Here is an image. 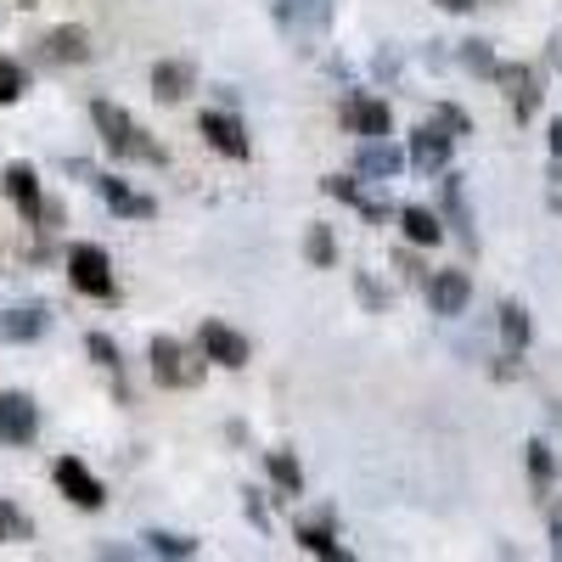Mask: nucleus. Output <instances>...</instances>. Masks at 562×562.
Masks as SVG:
<instances>
[{"label":"nucleus","mask_w":562,"mask_h":562,"mask_svg":"<svg viewBox=\"0 0 562 562\" xmlns=\"http://www.w3.org/2000/svg\"><path fill=\"white\" fill-rule=\"evenodd\" d=\"M7 198L29 214V220H40V209H45V198H40V175L29 169V164H12L7 169Z\"/></svg>","instance_id":"16"},{"label":"nucleus","mask_w":562,"mask_h":562,"mask_svg":"<svg viewBox=\"0 0 562 562\" xmlns=\"http://www.w3.org/2000/svg\"><path fill=\"white\" fill-rule=\"evenodd\" d=\"M147 360H153V378L164 389H198L203 371H209V355L203 349H186L180 338H153Z\"/></svg>","instance_id":"2"},{"label":"nucleus","mask_w":562,"mask_h":562,"mask_svg":"<svg viewBox=\"0 0 562 562\" xmlns=\"http://www.w3.org/2000/svg\"><path fill=\"white\" fill-rule=\"evenodd\" d=\"M68 281H74L85 299H113V293H119L113 259H108L97 243H74V248H68Z\"/></svg>","instance_id":"3"},{"label":"nucleus","mask_w":562,"mask_h":562,"mask_svg":"<svg viewBox=\"0 0 562 562\" xmlns=\"http://www.w3.org/2000/svg\"><path fill=\"white\" fill-rule=\"evenodd\" d=\"M445 209H450V220H456V231H461V243L473 248L479 237H473V225H467V198H461V175H445Z\"/></svg>","instance_id":"23"},{"label":"nucleus","mask_w":562,"mask_h":562,"mask_svg":"<svg viewBox=\"0 0 562 562\" xmlns=\"http://www.w3.org/2000/svg\"><path fill=\"white\" fill-rule=\"evenodd\" d=\"M495 79H501V90H506V102H512V113H518V119H529V113L540 108V79H535V68H524V63H501Z\"/></svg>","instance_id":"9"},{"label":"nucleus","mask_w":562,"mask_h":562,"mask_svg":"<svg viewBox=\"0 0 562 562\" xmlns=\"http://www.w3.org/2000/svg\"><path fill=\"white\" fill-rule=\"evenodd\" d=\"M40 434V411L29 394H0V445H29Z\"/></svg>","instance_id":"8"},{"label":"nucleus","mask_w":562,"mask_h":562,"mask_svg":"<svg viewBox=\"0 0 562 562\" xmlns=\"http://www.w3.org/2000/svg\"><path fill=\"white\" fill-rule=\"evenodd\" d=\"M461 63L473 68V74H490V79H495V68H501V63H495V52H490L484 40H467V45H461Z\"/></svg>","instance_id":"27"},{"label":"nucleus","mask_w":562,"mask_h":562,"mask_svg":"<svg viewBox=\"0 0 562 562\" xmlns=\"http://www.w3.org/2000/svg\"><path fill=\"white\" fill-rule=\"evenodd\" d=\"M400 169H405V153L389 147V135H378V140H366V147H360V175H371L378 186H389Z\"/></svg>","instance_id":"14"},{"label":"nucleus","mask_w":562,"mask_h":562,"mask_svg":"<svg viewBox=\"0 0 562 562\" xmlns=\"http://www.w3.org/2000/svg\"><path fill=\"white\" fill-rule=\"evenodd\" d=\"M326 198H344V203H349V209H360L371 225H383V220H389V198L366 192L360 180H344V175H333V180H326Z\"/></svg>","instance_id":"13"},{"label":"nucleus","mask_w":562,"mask_h":562,"mask_svg":"<svg viewBox=\"0 0 562 562\" xmlns=\"http://www.w3.org/2000/svg\"><path fill=\"white\" fill-rule=\"evenodd\" d=\"M344 124H349L360 140H378V135L394 130V113H389V102H378V97H349V102H344Z\"/></svg>","instance_id":"10"},{"label":"nucleus","mask_w":562,"mask_h":562,"mask_svg":"<svg viewBox=\"0 0 562 562\" xmlns=\"http://www.w3.org/2000/svg\"><path fill=\"white\" fill-rule=\"evenodd\" d=\"M551 551H557V557H562V518H557V524H551Z\"/></svg>","instance_id":"35"},{"label":"nucleus","mask_w":562,"mask_h":562,"mask_svg":"<svg viewBox=\"0 0 562 562\" xmlns=\"http://www.w3.org/2000/svg\"><path fill=\"white\" fill-rule=\"evenodd\" d=\"M12 540H29V518L12 501H0V546H12Z\"/></svg>","instance_id":"26"},{"label":"nucleus","mask_w":562,"mask_h":562,"mask_svg":"<svg viewBox=\"0 0 562 562\" xmlns=\"http://www.w3.org/2000/svg\"><path fill=\"white\" fill-rule=\"evenodd\" d=\"M85 349H90V360H97V366L119 371V344H113L108 333H90V338H85Z\"/></svg>","instance_id":"30"},{"label":"nucleus","mask_w":562,"mask_h":562,"mask_svg":"<svg viewBox=\"0 0 562 562\" xmlns=\"http://www.w3.org/2000/svg\"><path fill=\"white\" fill-rule=\"evenodd\" d=\"M52 473H57V490L74 501V506H85V512H97L102 501H108V490H102V479L97 473H90V467L79 461V456H63L57 467H52Z\"/></svg>","instance_id":"5"},{"label":"nucleus","mask_w":562,"mask_h":562,"mask_svg":"<svg viewBox=\"0 0 562 562\" xmlns=\"http://www.w3.org/2000/svg\"><path fill=\"white\" fill-rule=\"evenodd\" d=\"M304 248H310V265H321V270L333 265V254H338V248H333V231H326V225H310V243H304Z\"/></svg>","instance_id":"29"},{"label":"nucleus","mask_w":562,"mask_h":562,"mask_svg":"<svg viewBox=\"0 0 562 562\" xmlns=\"http://www.w3.org/2000/svg\"><path fill=\"white\" fill-rule=\"evenodd\" d=\"M90 124H97V135H102L108 153H119V158H130V164H153V169L169 164V153H164L158 140L140 130L119 102H90Z\"/></svg>","instance_id":"1"},{"label":"nucleus","mask_w":562,"mask_h":562,"mask_svg":"<svg viewBox=\"0 0 562 562\" xmlns=\"http://www.w3.org/2000/svg\"><path fill=\"white\" fill-rule=\"evenodd\" d=\"M23 85H29V79H23V68H18L12 57H0V108L18 102V97H23Z\"/></svg>","instance_id":"28"},{"label":"nucleus","mask_w":562,"mask_h":562,"mask_svg":"<svg viewBox=\"0 0 562 562\" xmlns=\"http://www.w3.org/2000/svg\"><path fill=\"white\" fill-rule=\"evenodd\" d=\"M192 79H198V74H192V63L169 57V63H158V68H153V97H158V102H180L186 90H192Z\"/></svg>","instance_id":"15"},{"label":"nucleus","mask_w":562,"mask_h":562,"mask_svg":"<svg viewBox=\"0 0 562 562\" xmlns=\"http://www.w3.org/2000/svg\"><path fill=\"white\" fill-rule=\"evenodd\" d=\"M40 52H45V63H85L90 40H85V29H52L40 40Z\"/></svg>","instance_id":"17"},{"label":"nucleus","mask_w":562,"mask_h":562,"mask_svg":"<svg viewBox=\"0 0 562 562\" xmlns=\"http://www.w3.org/2000/svg\"><path fill=\"white\" fill-rule=\"evenodd\" d=\"M400 225H405V237H411L416 248H434V243L445 237L439 214H428V209H405V214H400Z\"/></svg>","instance_id":"20"},{"label":"nucleus","mask_w":562,"mask_h":562,"mask_svg":"<svg viewBox=\"0 0 562 562\" xmlns=\"http://www.w3.org/2000/svg\"><path fill=\"white\" fill-rule=\"evenodd\" d=\"M243 506H248V518H254V529H270V512H265V501H259L254 490H248V501H243Z\"/></svg>","instance_id":"32"},{"label":"nucleus","mask_w":562,"mask_h":562,"mask_svg":"<svg viewBox=\"0 0 562 562\" xmlns=\"http://www.w3.org/2000/svg\"><path fill=\"white\" fill-rule=\"evenodd\" d=\"M299 546H304L310 557H326V562H338V557H349V551L338 546V535L326 529V524H299Z\"/></svg>","instance_id":"21"},{"label":"nucleus","mask_w":562,"mask_h":562,"mask_svg":"<svg viewBox=\"0 0 562 562\" xmlns=\"http://www.w3.org/2000/svg\"><path fill=\"white\" fill-rule=\"evenodd\" d=\"M467 299H473V276H467V270H439V276L428 281V304H434V315H461Z\"/></svg>","instance_id":"12"},{"label":"nucleus","mask_w":562,"mask_h":562,"mask_svg":"<svg viewBox=\"0 0 562 562\" xmlns=\"http://www.w3.org/2000/svg\"><path fill=\"white\" fill-rule=\"evenodd\" d=\"M147 551H153V557H198V540H186V535H164V529H153V535H147Z\"/></svg>","instance_id":"24"},{"label":"nucleus","mask_w":562,"mask_h":562,"mask_svg":"<svg viewBox=\"0 0 562 562\" xmlns=\"http://www.w3.org/2000/svg\"><path fill=\"white\" fill-rule=\"evenodd\" d=\"M198 130H203V140H209L214 153L237 158V164L254 153V140H248V130H243V119H237V113H203V119H198Z\"/></svg>","instance_id":"7"},{"label":"nucleus","mask_w":562,"mask_h":562,"mask_svg":"<svg viewBox=\"0 0 562 562\" xmlns=\"http://www.w3.org/2000/svg\"><path fill=\"white\" fill-rule=\"evenodd\" d=\"M445 12H473V7H484V0H439Z\"/></svg>","instance_id":"33"},{"label":"nucleus","mask_w":562,"mask_h":562,"mask_svg":"<svg viewBox=\"0 0 562 562\" xmlns=\"http://www.w3.org/2000/svg\"><path fill=\"white\" fill-rule=\"evenodd\" d=\"M551 153H557V158H562V119H557V124H551Z\"/></svg>","instance_id":"34"},{"label":"nucleus","mask_w":562,"mask_h":562,"mask_svg":"<svg viewBox=\"0 0 562 562\" xmlns=\"http://www.w3.org/2000/svg\"><path fill=\"white\" fill-rule=\"evenodd\" d=\"M450 147H456V135L439 124V119H428L416 135H411V153H405V164L411 169H422V175H445L450 169Z\"/></svg>","instance_id":"4"},{"label":"nucleus","mask_w":562,"mask_h":562,"mask_svg":"<svg viewBox=\"0 0 562 562\" xmlns=\"http://www.w3.org/2000/svg\"><path fill=\"white\" fill-rule=\"evenodd\" d=\"M524 456H529V473H535V484L546 490V484L557 479V456H551V445H540V439H535V445H524Z\"/></svg>","instance_id":"25"},{"label":"nucleus","mask_w":562,"mask_h":562,"mask_svg":"<svg viewBox=\"0 0 562 562\" xmlns=\"http://www.w3.org/2000/svg\"><path fill=\"white\" fill-rule=\"evenodd\" d=\"M270 479H276V490H288V495L299 501V490H304V467H299L288 450H270Z\"/></svg>","instance_id":"22"},{"label":"nucleus","mask_w":562,"mask_h":562,"mask_svg":"<svg viewBox=\"0 0 562 562\" xmlns=\"http://www.w3.org/2000/svg\"><path fill=\"white\" fill-rule=\"evenodd\" d=\"M434 119H439L450 135H467V113H461V108H450V102H445V108H434Z\"/></svg>","instance_id":"31"},{"label":"nucleus","mask_w":562,"mask_h":562,"mask_svg":"<svg viewBox=\"0 0 562 562\" xmlns=\"http://www.w3.org/2000/svg\"><path fill=\"white\" fill-rule=\"evenodd\" d=\"M557 63H562V34H557Z\"/></svg>","instance_id":"36"},{"label":"nucleus","mask_w":562,"mask_h":562,"mask_svg":"<svg viewBox=\"0 0 562 562\" xmlns=\"http://www.w3.org/2000/svg\"><path fill=\"white\" fill-rule=\"evenodd\" d=\"M97 192H102V203H108L113 214H124V220H153V214H158V203H153L147 192H135V186H124L119 175H97Z\"/></svg>","instance_id":"11"},{"label":"nucleus","mask_w":562,"mask_h":562,"mask_svg":"<svg viewBox=\"0 0 562 562\" xmlns=\"http://www.w3.org/2000/svg\"><path fill=\"white\" fill-rule=\"evenodd\" d=\"M45 326H52V315H45L40 304H29V310H12V315H0V333H7L12 344H34Z\"/></svg>","instance_id":"18"},{"label":"nucleus","mask_w":562,"mask_h":562,"mask_svg":"<svg viewBox=\"0 0 562 562\" xmlns=\"http://www.w3.org/2000/svg\"><path fill=\"white\" fill-rule=\"evenodd\" d=\"M529 315H524V304H501V344H506V355H524L529 349Z\"/></svg>","instance_id":"19"},{"label":"nucleus","mask_w":562,"mask_h":562,"mask_svg":"<svg viewBox=\"0 0 562 562\" xmlns=\"http://www.w3.org/2000/svg\"><path fill=\"white\" fill-rule=\"evenodd\" d=\"M198 349L214 360V366H225V371H237V366H248V338L237 333V326H225V321H203V333H198Z\"/></svg>","instance_id":"6"}]
</instances>
